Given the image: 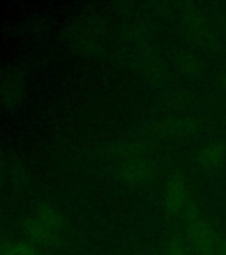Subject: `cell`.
<instances>
[{
  "mask_svg": "<svg viewBox=\"0 0 226 255\" xmlns=\"http://www.w3.org/2000/svg\"><path fill=\"white\" fill-rule=\"evenodd\" d=\"M197 161L204 169H217L226 161V146L219 141L208 142L200 149Z\"/></svg>",
  "mask_w": 226,
  "mask_h": 255,
  "instance_id": "obj_4",
  "label": "cell"
},
{
  "mask_svg": "<svg viewBox=\"0 0 226 255\" xmlns=\"http://www.w3.org/2000/svg\"><path fill=\"white\" fill-rule=\"evenodd\" d=\"M188 238L199 255H217L224 247L215 227L203 218L188 223Z\"/></svg>",
  "mask_w": 226,
  "mask_h": 255,
  "instance_id": "obj_1",
  "label": "cell"
},
{
  "mask_svg": "<svg viewBox=\"0 0 226 255\" xmlns=\"http://www.w3.org/2000/svg\"><path fill=\"white\" fill-rule=\"evenodd\" d=\"M223 85H224V88H225V89H226V75L224 76V83H223Z\"/></svg>",
  "mask_w": 226,
  "mask_h": 255,
  "instance_id": "obj_8",
  "label": "cell"
},
{
  "mask_svg": "<svg viewBox=\"0 0 226 255\" xmlns=\"http://www.w3.org/2000/svg\"><path fill=\"white\" fill-rule=\"evenodd\" d=\"M165 255H191L188 249L184 246L180 241H172L168 245V249L165 251Z\"/></svg>",
  "mask_w": 226,
  "mask_h": 255,
  "instance_id": "obj_6",
  "label": "cell"
},
{
  "mask_svg": "<svg viewBox=\"0 0 226 255\" xmlns=\"http://www.w3.org/2000/svg\"><path fill=\"white\" fill-rule=\"evenodd\" d=\"M217 255H226V246H224Z\"/></svg>",
  "mask_w": 226,
  "mask_h": 255,
  "instance_id": "obj_7",
  "label": "cell"
},
{
  "mask_svg": "<svg viewBox=\"0 0 226 255\" xmlns=\"http://www.w3.org/2000/svg\"><path fill=\"white\" fill-rule=\"evenodd\" d=\"M189 202L188 185L181 175H173L168 179L164 189V207L172 215L183 213Z\"/></svg>",
  "mask_w": 226,
  "mask_h": 255,
  "instance_id": "obj_2",
  "label": "cell"
},
{
  "mask_svg": "<svg viewBox=\"0 0 226 255\" xmlns=\"http://www.w3.org/2000/svg\"><path fill=\"white\" fill-rule=\"evenodd\" d=\"M179 67L180 69L187 73V75H199L201 72V61H200L196 56L192 55H184L181 56V59L179 61Z\"/></svg>",
  "mask_w": 226,
  "mask_h": 255,
  "instance_id": "obj_5",
  "label": "cell"
},
{
  "mask_svg": "<svg viewBox=\"0 0 226 255\" xmlns=\"http://www.w3.org/2000/svg\"><path fill=\"white\" fill-rule=\"evenodd\" d=\"M184 25L187 33L200 44H208L213 41V31L204 16L197 11H191L184 16Z\"/></svg>",
  "mask_w": 226,
  "mask_h": 255,
  "instance_id": "obj_3",
  "label": "cell"
}]
</instances>
